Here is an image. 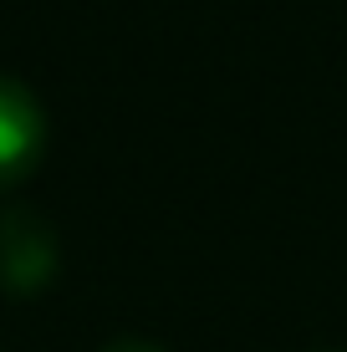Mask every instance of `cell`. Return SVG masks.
I'll list each match as a JSON object with an SVG mask.
<instances>
[{
    "label": "cell",
    "mask_w": 347,
    "mask_h": 352,
    "mask_svg": "<svg viewBox=\"0 0 347 352\" xmlns=\"http://www.w3.org/2000/svg\"><path fill=\"white\" fill-rule=\"evenodd\" d=\"M62 276V235L36 204H0V296L31 301L56 286Z\"/></svg>",
    "instance_id": "6da1fadb"
},
{
    "label": "cell",
    "mask_w": 347,
    "mask_h": 352,
    "mask_svg": "<svg viewBox=\"0 0 347 352\" xmlns=\"http://www.w3.org/2000/svg\"><path fill=\"white\" fill-rule=\"evenodd\" d=\"M46 143H52V123L46 107L21 77L0 72V194L21 189L41 168Z\"/></svg>",
    "instance_id": "7a4b0ae2"
},
{
    "label": "cell",
    "mask_w": 347,
    "mask_h": 352,
    "mask_svg": "<svg viewBox=\"0 0 347 352\" xmlns=\"http://www.w3.org/2000/svg\"><path fill=\"white\" fill-rule=\"evenodd\" d=\"M98 352H169V347H159V342H148V337H113L107 347Z\"/></svg>",
    "instance_id": "3957f363"
},
{
    "label": "cell",
    "mask_w": 347,
    "mask_h": 352,
    "mask_svg": "<svg viewBox=\"0 0 347 352\" xmlns=\"http://www.w3.org/2000/svg\"><path fill=\"white\" fill-rule=\"evenodd\" d=\"M322 352H327V347H322Z\"/></svg>",
    "instance_id": "277c9868"
}]
</instances>
